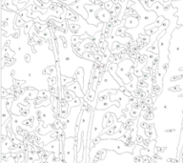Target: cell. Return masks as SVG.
Here are the masks:
<instances>
[{"mask_svg": "<svg viewBox=\"0 0 183 163\" xmlns=\"http://www.w3.org/2000/svg\"><path fill=\"white\" fill-rule=\"evenodd\" d=\"M134 2V4L131 5L132 8L134 9V11H136L137 13L140 15V20H139V25L138 27L136 28V29H127L126 30V32L127 34H130V35L132 37H133V40L134 41H136L137 38H138V35L141 34H146V32H145V27H147L148 25H151L153 23H155V21L157 20L158 18V15L157 13H155L154 11H147L145 9V11H144V13H143V5L141 4V2L139 1V0H133Z\"/></svg>", "mask_w": 183, "mask_h": 163, "instance_id": "6da1fadb", "label": "cell"}, {"mask_svg": "<svg viewBox=\"0 0 183 163\" xmlns=\"http://www.w3.org/2000/svg\"><path fill=\"white\" fill-rule=\"evenodd\" d=\"M134 68V61L132 59H124L121 62L118 63V68H117V75L120 78H122V81L124 83V86L131 83L133 80L132 75H129V73L131 72V70Z\"/></svg>", "mask_w": 183, "mask_h": 163, "instance_id": "7a4b0ae2", "label": "cell"}, {"mask_svg": "<svg viewBox=\"0 0 183 163\" xmlns=\"http://www.w3.org/2000/svg\"><path fill=\"white\" fill-rule=\"evenodd\" d=\"M120 87H121V85L113 77L109 71L106 70L103 73V76H102L101 83L97 87V94H99V92L101 93V92L109 90V89H116V90H119Z\"/></svg>", "mask_w": 183, "mask_h": 163, "instance_id": "3957f363", "label": "cell"}, {"mask_svg": "<svg viewBox=\"0 0 183 163\" xmlns=\"http://www.w3.org/2000/svg\"><path fill=\"white\" fill-rule=\"evenodd\" d=\"M101 8H103V7L100 6L99 1H95V4L85 6V9H86L87 13H88V19H87V22H88L89 24L95 25V26H98L99 24H101V22L97 18V11L100 10Z\"/></svg>", "mask_w": 183, "mask_h": 163, "instance_id": "277c9868", "label": "cell"}, {"mask_svg": "<svg viewBox=\"0 0 183 163\" xmlns=\"http://www.w3.org/2000/svg\"><path fill=\"white\" fill-rule=\"evenodd\" d=\"M65 90H70V91H73L74 94H76V96L79 97V98H85L86 96H84V94L81 92L82 88L81 86H79L78 82L77 81H74L70 83V84H68L66 87H64Z\"/></svg>", "mask_w": 183, "mask_h": 163, "instance_id": "5b68a950", "label": "cell"}, {"mask_svg": "<svg viewBox=\"0 0 183 163\" xmlns=\"http://www.w3.org/2000/svg\"><path fill=\"white\" fill-rule=\"evenodd\" d=\"M97 18L99 20L101 23L108 24V23H110V20H111V18H112V15H111L109 11H107L106 9H104V8H101L100 10L97 11Z\"/></svg>", "mask_w": 183, "mask_h": 163, "instance_id": "8992f818", "label": "cell"}, {"mask_svg": "<svg viewBox=\"0 0 183 163\" xmlns=\"http://www.w3.org/2000/svg\"><path fill=\"white\" fill-rule=\"evenodd\" d=\"M139 25V19L134 15H129L125 19L124 27L126 29H136Z\"/></svg>", "mask_w": 183, "mask_h": 163, "instance_id": "52a82bcc", "label": "cell"}, {"mask_svg": "<svg viewBox=\"0 0 183 163\" xmlns=\"http://www.w3.org/2000/svg\"><path fill=\"white\" fill-rule=\"evenodd\" d=\"M2 112H1V117H2V125H4V124L7 122L9 119H11V115H9L8 111L9 110L7 109V106H6V100L5 98H2Z\"/></svg>", "mask_w": 183, "mask_h": 163, "instance_id": "ba28073f", "label": "cell"}, {"mask_svg": "<svg viewBox=\"0 0 183 163\" xmlns=\"http://www.w3.org/2000/svg\"><path fill=\"white\" fill-rule=\"evenodd\" d=\"M63 97L65 98V100L67 102L70 103L71 101H73V100L76 97V94L74 93L73 91H70V90H65L63 92Z\"/></svg>", "mask_w": 183, "mask_h": 163, "instance_id": "9c48e42d", "label": "cell"}, {"mask_svg": "<svg viewBox=\"0 0 183 163\" xmlns=\"http://www.w3.org/2000/svg\"><path fill=\"white\" fill-rule=\"evenodd\" d=\"M34 117H29V118H27V119L25 120H23L22 121V124L21 125L22 126H26V127H32V125H34Z\"/></svg>", "mask_w": 183, "mask_h": 163, "instance_id": "30bf717a", "label": "cell"}, {"mask_svg": "<svg viewBox=\"0 0 183 163\" xmlns=\"http://www.w3.org/2000/svg\"><path fill=\"white\" fill-rule=\"evenodd\" d=\"M113 6H115V5H113V2L112 1V0H110V1H108V2H106V3H104V4H103V8L104 9H106V10L107 11H111V10H112V9L113 8Z\"/></svg>", "mask_w": 183, "mask_h": 163, "instance_id": "8fae6325", "label": "cell"}, {"mask_svg": "<svg viewBox=\"0 0 183 163\" xmlns=\"http://www.w3.org/2000/svg\"><path fill=\"white\" fill-rule=\"evenodd\" d=\"M143 118L145 120H152L154 118V114L152 112H146L145 114L143 115Z\"/></svg>", "mask_w": 183, "mask_h": 163, "instance_id": "7c38bea8", "label": "cell"}, {"mask_svg": "<svg viewBox=\"0 0 183 163\" xmlns=\"http://www.w3.org/2000/svg\"><path fill=\"white\" fill-rule=\"evenodd\" d=\"M139 112H140V110H134V109H133V110H132V111L130 112V115H131V117H133V118H136V117L139 115Z\"/></svg>", "mask_w": 183, "mask_h": 163, "instance_id": "4fadbf2b", "label": "cell"}, {"mask_svg": "<svg viewBox=\"0 0 183 163\" xmlns=\"http://www.w3.org/2000/svg\"><path fill=\"white\" fill-rule=\"evenodd\" d=\"M144 101H145V104L150 106V105H152L153 103H154V99H153L151 96H149V97H146V98L144 99Z\"/></svg>", "mask_w": 183, "mask_h": 163, "instance_id": "5bb4252c", "label": "cell"}, {"mask_svg": "<svg viewBox=\"0 0 183 163\" xmlns=\"http://www.w3.org/2000/svg\"><path fill=\"white\" fill-rule=\"evenodd\" d=\"M2 163H16V160L14 156H10L6 161H2Z\"/></svg>", "mask_w": 183, "mask_h": 163, "instance_id": "9a60e30c", "label": "cell"}, {"mask_svg": "<svg viewBox=\"0 0 183 163\" xmlns=\"http://www.w3.org/2000/svg\"><path fill=\"white\" fill-rule=\"evenodd\" d=\"M164 1H167L168 2V1H173V0H164Z\"/></svg>", "mask_w": 183, "mask_h": 163, "instance_id": "2e32d148", "label": "cell"}, {"mask_svg": "<svg viewBox=\"0 0 183 163\" xmlns=\"http://www.w3.org/2000/svg\"><path fill=\"white\" fill-rule=\"evenodd\" d=\"M173 1H178V0H173Z\"/></svg>", "mask_w": 183, "mask_h": 163, "instance_id": "e0dca14e", "label": "cell"}]
</instances>
